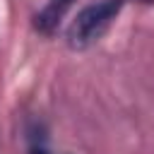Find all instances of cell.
I'll use <instances>...</instances> for the list:
<instances>
[{
    "mask_svg": "<svg viewBox=\"0 0 154 154\" xmlns=\"http://www.w3.org/2000/svg\"><path fill=\"white\" fill-rule=\"evenodd\" d=\"M31 154H48V152H46V149H34Z\"/></svg>",
    "mask_w": 154,
    "mask_h": 154,
    "instance_id": "cell-3",
    "label": "cell"
},
{
    "mask_svg": "<svg viewBox=\"0 0 154 154\" xmlns=\"http://www.w3.org/2000/svg\"><path fill=\"white\" fill-rule=\"evenodd\" d=\"M120 7L123 0H101L96 5L84 7L67 26V43L72 48H87L89 43H94L106 31V26L118 17Z\"/></svg>",
    "mask_w": 154,
    "mask_h": 154,
    "instance_id": "cell-1",
    "label": "cell"
},
{
    "mask_svg": "<svg viewBox=\"0 0 154 154\" xmlns=\"http://www.w3.org/2000/svg\"><path fill=\"white\" fill-rule=\"evenodd\" d=\"M144 2H152V0H144Z\"/></svg>",
    "mask_w": 154,
    "mask_h": 154,
    "instance_id": "cell-4",
    "label": "cell"
},
{
    "mask_svg": "<svg viewBox=\"0 0 154 154\" xmlns=\"http://www.w3.org/2000/svg\"><path fill=\"white\" fill-rule=\"evenodd\" d=\"M77 0H48L46 2V7L36 14V29L38 31H43V34H53L55 29H58V24H60V19L67 14V10L75 5Z\"/></svg>",
    "mask_w": 154,
    "mask_h": 154,
    "instance_id": "cell-2",
    "label": "cell"
}]
</instances>
